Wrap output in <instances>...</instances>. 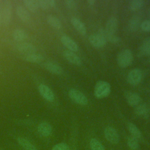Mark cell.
Here are the masks:
<instances>
[{"label": "cell", "instance_id": "obj_3", "mask_svg": "<svg viewBox=\"0 0 150 150\" xmlns=\"http://www.w3.org/2000/svg\"><path fill=\"white\" fill-rule=\"evenodd\" d=\"M68 94L70 99L77 104L86 105L88 104V99L87 97L82 92L77 89H70L69 91Z\"/></svg>", "mask_w": 150, "mask_h": 150}, {"label": "cell", "instance_id": "obj_15", "mask_svg": "<svg viewBox=\"0 0 150 150\" xmlns=\"http://www.w3.org/2000/svg\"><path fill=\"white\" fill-rule=\"evenodd\" d=\"M16 13L18 17L25 22H29L30 20V15L28 11L22 6L18 5L16 8Z\"/></svg>", "mask_w": 150, "mask_h": 150}, {"label": "cell", "instance_id": "obj_5", "mask_svg": "<svg viewBox=\"0 0 150 150\" xmlns=\"http://www.w3.org/2000/svg\"><path fill=\"white\" fill-rule=\"evenodd\" d=\"M142 79V71L137 68L133 69L128 73L127 80L128 83L133 86L138 85Z\"/></svg>", "mask_w": 150, "mask_h": 150}, {"label": "cell", "instance_id": "obj_35", "mask_svg": "<svg viewBox=\"0 0 150 150\" xmlns=\"http://www.w3.org/2000/svg\"><path fill=\"white\" fill-rule=\"evenodd\" d=\"M87 3L89 5H93L95 3V1H94V0H88V1H87Z\"/></svg>", "mask_w": 150, "mask_h": 150}, {"label": "cell", "instance_id": "obj_13", "mask_svg": "<svg viewBox=\"0 0 150 150\" xmlns=\"http://www.w3.org/2000/svg\"><path fill=\"white\" fill-rule=\"evenodd\" d=\"M16 49L21 53H26L28 54L35 53L36 51V47L31 43H21L16 45Z\"/></svg>", "mask_w": 150, "mask_h": 150}, {"label": "cell", "instance_id": "obj_19", "mask_svg": "<svg viewBox=\"0 0 150 150\" xmlns=\"http://www.w3.org/2000/svg\"><path fill=\"white\" fill-rule=\"evenodd\" d=\"M13 37L16 41L21 42L28 39V35L27 33L22 29H16L13 32Z\"/></svg>", "mask_w": 150, "mask_h": 150}, {"label": "cell", "instance_id": "obj_17", "mask_svg": "<svg viewBox=\"0 0 150 150\" xmlns=\"http://www.w3.org/2000/svg\"><path fill=\"white\" fill-rule=\"evenodd\" d=\"M43 66L46 70H47L49 71L52 73L56 74H61L63 73L62 68L59 64L55 63L47 62L44 63Z\"/></svg>", "mask_w": 150, "mask_h": 150}, {"label": "cell", "instance_id": "obj_6", "mask_svg": "<svg viewBox=\"0 0 150 150\" xmlns=\"http://www.w3.org/2000/svg\"><path fill=\"white\" fill-rule=\"evenodd\" d=\"M2 22L4 25L7 26L11 22L12 16V4L10 1L6 0L4 2L2 8Z\"/></svg>", "mask_w": 150, "mask_h": 150}, {"label": "cell", "instance_id": "obj_12", "mask_svg": "<svg viewBox=\"0 0 150 150\" xmlns=\"http://www.w3.org/2000/svg\"><path fill=\"white\" fill-rule=\"evenodd\" d=\"M118 20L114 16L110 17L106 22L105 30L107 33L115 34L118 28Z\"/></svg>", "mask_w": 150, "mask_h": 150}, {"label": "cell", "instance_id": "obj_10", "mask_svg": "<svg viewBox=\"0 0 150 150\" xmlns=\"http://www.w3.org/2000/svg\"><path fill=\"white\" fill-rule=\"evenodd\" d=\"M60 40L62 43L67 47L69 50L71 52H77L79 50V46L69 36L67 35H63L61 37Z\"/></svg>", "mask_w": 150, "mask_h": 150}, {"label": "cell", "instance_id": "obj_33", "mask_svg": "<svg viewBox=\"0 0 150 150\" xmlns=\"http://www.w3.org/2000/svg\"><path fill=\"white\" fill-rule=\"evenodd\" d=\"M52 150H69V149L66 144L62 142L55 145Z\"/></svg>", "mask_w": 150, "mask_h": 150}, {"label": "cell", "instance_id": "obj_37", "mask_svg": "<svg viewBox=\"0 0 150 150\" xmlns=\"http://www.w3.org/2000/svg\"><path fill=\"white\" fill-rule=\"evenodd\" d=\"M148 15H149V16H150V7L149 8V9H148Z\"/></svg>", "mask_w": 150, "mask_h": 150}, {"label": "cell", "instance_id": "obj_8", "mask_svg": "<svg viewBox=\"0 0 150 150\" xmlns=\"http://www.w3.org/2000/svg\"><path fill=\"white\" fill-rule=\"evenodd\" d=\"M124 96L128 104L132 107L138 105L141 101L140 96L137 93L131 91H125L124 92Z\"/></svg>", "mask_w": 150, "mask_h": 150}, {"label": "cell", "instance_id": "obj_14", "mask_svg": "<svg viewBox=\"0 0 150 150\" xmlns=\"http://www.w3.org/2000/svg\"><path fill=\"white\" fill-rule=\"evenodd\" d=\"M52 128L51 125L47 122H42L38 126V132L42 137H48L52 133Z\"/></svg>", "mask_w": 150, "mask_h": 150}, {"label": "cell", "instance_id": "obj_7", "mask_svg": "<svg viewBox=\"0 0 150 150\" xmlns=\"http://www.w3.org/2000/svg\"><path fill=\"white\" fill-rule=\"evenodd\" d=\"M104 136L106 139L112 144H117L118 143L120 138L117 130L112 127H107L104 129Z\"/></svg>", "mask_w": 150, "mask_h": 150}, {"label": "cell", "instance_id": "obj_18", "mask_svg": "<svg viewBox=\"0 0 150 150\" xmlns=\"http://www.w3.org/2000/svg\"><path fill=\"white\" fill-rule=\"evenodd\" d=\"M139 50V53L143 56H150V37H148L144 40Z\"/></svg>", "mask_w": 150, "mask_h": 150}, {"label": "cell", "instance_id": "obj_4", "mask_svg": "<svg viewBox=\"0 0 150 150\" xmlns=\"http://www.w3.org/2000/svg\"><path fill=\"white\" fill-rule=\"evenodd\" d=\"M88 41L90 44L96 48L104 47L107 42V40L100 30L97 33H93L89 36Z\"/></svg>", "mask_w": 150, "mask_h": 150}, {"label": "cell", "instance_id": "obj_1", "mask_svg": "<svg viewBox=\"0 0 150 150\" xmlns=\"http://www.w3.org/2000/svg\"><path fill=\"white\" fill-rule=\"evenodd\" d=\"M111 92V86L109 83L104 80L98 81L94 86V94L96 97L103 98L107 97Z\"/></svg>", "mask_w": 150, "mask_h": 150}, {"label": "cell", "instance_id": "obj_38", "mask_svg": "<svg viewBox=\"0 0 150 150\" xmlns=\"http://www.w3.org/2000/svg\"><path fill=\"white\" fill-rule=\"evenodd\" d=\"M149 63H150V60H149Z\"/></svg>", "mask_w": 150, "mask_h": 150}, {"label": "cell", "instance_id": "obj_9", "mask_svg": "<svg viewBox=\"0 0 150 150\" xmlns=\"http://www.w3.org/2000/svg\"><path fill=\"white\" fill-rule=\"evenodd\" d=\"M38 90L40 95L47 101H53L54 99V95L52 90L46 85L41 84L38 86Z\"/></svg>", "mask_w": 150, "mask_h": 150}, {"label": "cell", "instance_id": "obj_30", "mask_svg": "<svg viewBox=\"0 0 150 150\" xmlns=\"http://www.w3.org/2000/svg\"><path fill=\"white\" fill-rule=\"evenodd\" d=\"M127 145L132 150H136L138 149L139 144L137 139L132 136H130L127 139Z\"/></svg>", "mask_w": 150, "mask_h": 150}, {"label": "cell", "instance_id": "obj_28", "mask_svg": "<svg viewBox=\"0 0 150 150\" xmlns=\"http://www.w3.org/2000/svg\"><path fill=\"white\" fill-rule=\"evenodd\" d=\"M148 108L146 104H141L137 105L135 108V112L137 115L145 117L148 114Z\"/></svg>", "mask_w": 150, "mask_h": 150}, {"label": "cell", "instance_id": "obj_2", "mask_svg": "<svg viewBox=\"0 0 150 150\" xmlns=\"http://www.w3.org/2000/svg\"><path fill=\"white\" fill-rule=\"evenodd\" d=\"M133 61V54L131 50L125 49L117 55V62L118 65L122 68H125L130 66Z\"/></svg>", "mask_w": 150, "mask_h": 150}, {"label": "cell", "instance_id": "obj_31", "mask_svg": "<svg viewBox=\"0 0 150 150\" xmlns=\"http://www.w3.org/2000/svg\"><path fill=\"white\" fill-rule=\"evenodd\" d=\"M140 28L144 32H150V20H145L141 22Z\"/></svg>", "mask_w": 150, "mask_h": 150}, {"label": "cell", "instance_id": "obj_25", "mask_svg": "<svg viewBox=\"0 0 150 150\" xmlns=\"http://www.w3.org/2000/svg\"><path fill=\"white\" fill-rule=\"evenodd\" d=\"M25 60L30 63H40L43 60L42 55L37 53H32L27 54L24 57Z\"/></svg>", "mask_w": 150, "mask_h": 150}, {"label": "cell", "instance_id": "obj_20", "mask_svg": "<svg viewBox=\"0 0 150 150\" xmlns=\"http://www.w3.org/2000/svg\"><path fill=\"white\" fill-rule=\"evenodd\" d=\"M23 3L27 9L32 12H35L39 8L38 1L36 0H24Z\"/></svg>", "mask_w": 150, "mask_h": 150}, {"label": "cell", "instance_id": "obj_26", "mask_svg": "<svg viewBox=\"0 0 150 150\" xmlns=\"http://www.w3.org/2000/svg\"><path fill=\"white\" fill-rule=\"evenodd\" d=\"M18 142L21 145V146H22L23 148H25L26 150H37L36 148L28 139L22 138V137H19L18 138Z\"/></svg>", "mask_w": 150, "mask_h": 150}, {"label": "cell", "instance_id": "obj_21", "mask_svg": "<svg viewBox=\"0 0 150 150\" xmlns=\"http://www.w3.org/2000/svg\"><path fill=\"white\" fill-rule=\"evenodd\" d=\"M141 25L140 18L138 16H132L128 22V28L131 31H135Z\"/></svg>", "mask_w": 150, "mask_h": 150}, {"label": "cell", "instance_id": "obj_36", "mask_svg": "<svg viewBox=\"0 0 150 150\" xmlns=\"http://www.w3.org/2000/svg\"><path fill=\"white\" fill-rule=\"evenodd\" d=\"M1 22H2V13L1 12H0V26H1Z\"/></svg>", "mask_w": 150, "mask_h": 150}, {"label": "cell", "instance_id": "obj_24", "mask_svg": "<svg viewBox=\"0 0 150 150\" xmlns=\"http://www.w3.org/2000/svg\"><path fill=\"white\" fill-rule=\"evenodd\" d=\"M101 30L103 34L104 35V36H105L107 40H108L109 42H110L113 44H118L121 41L120 38L117 36L115 34L108 33L106 32L105 29H101Z\"/></svg>", "mask_w": 150, "mask_h": 150}, {"label": "cell", "instance_id": "obj_22", "mask_svg": "<svg viewBox=\"0 0 150 150\" xmlns=\"http://www.w3.org/2000/svg\"><path fill=\"white\" fill-rule=\"evenodd\" d=\"M127 127L128 131L131 134V136L136 138L137 139L140 138L142 137V133L141 131L132 122H128Z\"/></svg>", "mask_w": 150, "mask_h": 150}, {"label": "cell", "instance_id": "obj_27", "mask_svg": "<svg viewBox=\"0 0 150 150\" xmlns=\"http://www.w3.org/2000/svg\"><path fill=\"white\" fill-rule=\"evenodd\" d=\"M144 5L142 0H132L129 3V8L132 11H137L140 9Z\"/></svg>", "mask_w": 150, "mask_h": 150}, {"label": "cell", "instance_id": "obj_29", "mask_svg": "<svg viewBox=\"0 0 150 150\" xmlns=\"http://www.w3.org/2000/svg\"><path fill=\"white\" fill-rule=\"evenodd\" d=\"M90 147L91 150H105L101 142L96 138L91 139L90 141Z\"/></svg>", "mask_w": 150, "mask_h": 150}, {"label": "cell", "instance_id": "obj_32", "mask_svg": "<svg viewBox=\"0 0 150 150\" xmlns=\"http://www.w3.org/2000/svg\"><path fill=\"white\" fill-rule=\"evenodd\" d=\"M38 2L39 8H40L43 10H46L50 8L48 0H38Z\"/></svg>", "mask_w": 150, "mask_h": 150}, {"label": "cell", "instance_id": "obj_16", "mask_svg": "<svg viewBox=\"0 0 150 150\" xmlns=\"http://www.w3.org/2000/svg\"><path fill=\"white\" fill-rule=\"evenodd\" d=\"M71 23L76 30L81 35H85L86 34V28L84 24L77 18L73 17L71 19Z\"/></svg>", "mask_w": 150, "mask_h": 150}, {"label": "cell", "instance_id": "obj_11", "mask_svg": "<svg viewBox=\"0 0 150 150\" xmlns=\"http://www.w3.org/2000/svg\"><path fill=\"white\" fill-rule=\"evenodd\" d=\"M63 55L64 57L70 63L79 66L81 64V60L80 57L73 52H71L69 50H64L63 53Z\"/></svg>", "mask_w": 150, "mask_h": 150}, {"label": "cell", "instance_id": "obj_23", "mask_svg": "<svg viewBox=\"0 0 150 150\" xmlns=\"http://www.w3.org/2000/svg\"><path fill=\"white\" fill-rule=\"evenodd\" d=\"M47 23L53 28L59 29L62 28V23L59 19L54 16L48 15L46 18Z\"/></svg>", "mask_w": 150, "mask_h": 150}, {"label": "cell", "instance_id": "obj_34", "mask_svg": "<svg viewBox=\"0 0 150 150\" xmlns=\"http://www.w3.org/2000/svg\"><path fill=\"white\" fill-rule=\"evenodd\" d=\"M64 5L69 9H74L76 7V3L74 0H66L64 2Z\"/></svg>", "mask_w": 150, "mask_h": 150}]
</instances>
